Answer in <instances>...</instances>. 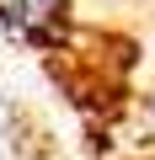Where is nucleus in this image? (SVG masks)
<instances>
[{"label":"nucleus","instance_id":"obj_1","mask_svg":"<svg viewBox=\"0 0 155 160\" xmlns=\"http://www.w3.org/2000/svg\"><path fill=\"white\" fill-rule=\"evenodd\" d=\"M0 27L27 43H48L64 27V0H0Z\"/></svg>","mask_w":155,"mask_h":160}]
</instances>
